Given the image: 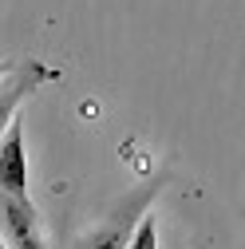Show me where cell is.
I'll list each match as a JSON object with an SVG mask.
<instances>
[{"label": "cell", "instance_id": "6da1fadb", "mask_svg": "<svg viewBox=\"0 0 245 249\" xmlns=\"http://www.w3.org/2000/svg\"><path fill=\"white\" fill-rule=\"evenodd\" d=\"M158 182H150V186H142V190H135L127 202H119V210L83 241V249H127V241H131V233L139 226V217L146 213V206L155 202V194H158Z\"/></svg>", "mask_w": 245, "mask_h": 249}, {"label": "cell", "instance_id": "7a4b0ae2", "mask_svg": "<svg viewBox=\"0 0 245 249\" xmlns=\"http://www.w3.org/2000/svg\"><path fill=\"white\" fill-rule=\"evenodd\" d=\"M0 222H4V237H8L12 249H44L40 213L28 198L0 194Z\"/></svg>", "mask_w": 245, "mask_h": 249}, {"label": "cell", "instance_id": "3957f363", "mask_svg": "<svg viewBox=\"0 0 245 249\" xmlns=\"http://www.w3.org/2000/svg\"><path fill=\"white\" fill-rule=\"evenodd\" d=\"M0 194L28 198V162H24V127L20 119L0 135Z\"/></svg>", "mask_w": 245, "mask_h": 249}, {"label": "cell", "instance_id": "277c9868", "mask_svg": "<svg viewBox=\"0 0 245 249\" xmlns=\"http://www.w3.org/2000/svg\"><path fill=\"white\" fill-rule=\"evenodd\" d=\"M52 71L44 64H36V59H28V64H16L8 75H4V87H0V135H4V127L12 123L16 107L24 103V95H32V91L48 79Z\"/></svg>", "mask_w": 245, "mask_h": 249}, {"label": "cell", "instance_id": "5b68a950", "mask_svg": "<svg viewBox=\"0 0 245 249\" xmlns=\"http://www.w3.org/2000/svg\"><path fill=\"white\" fill-rule=\"evenodd\" d=\"M127 249H158V233H155V217H139V226H135V233H131V241H127Z\"/></svg>", "mask_w": 245, "mask_h": 249}, {"label": "cell", "instance_id": "8992f818", "mask_svg": "<svg viewBox=\"0 0 245 249\" xmlns=\"http://www.w3.org/2000/svg\"><path fill=\"white\" fill-rule=\"evenodd\" d=\"M12 68H16V64H0V79H4V75H8Z\"/></svg>", "mask_w": 245, "mask_h": 249}, {"label": "cell", "instance_id": "52a82bcc", "mask_svg": "<svg viewBox=\"0 0 245 249\" xmlns=\"http://www.w3.org/2000/svg\"><path fill=\"white\" fill-rule=\"evenodd\" d=\"M0 249H8V245H4V237H0Z\"/></svg>", "mask_w": 245, "mask_h": 249}]
</instances>
